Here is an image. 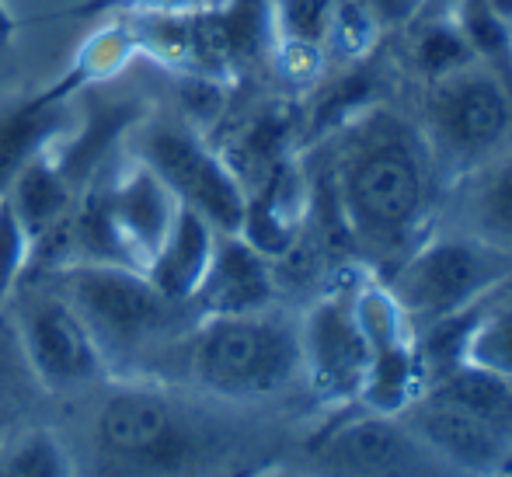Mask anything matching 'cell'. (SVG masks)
Wrapping results in <instances>:
<instances>
[{
	"mask_svg": "<svg viewBox=\"0 0 512 477\" xmlns=\"http://www.w3.org/2000/svg\"><path fill=\"white\" fill-rule=\"evenodd\" d=\"M349 251L387 276L436 227L446 178L401 95H380L314 143Z\"/></svg>",
	"mask_w": 512,
	"mask_h": 477,
	"instance_id": "6da1fadb",
	"label": "cell"
},
{
	"mask_svg": "<svg viewBox=\"0 0 512 477\" xmlns=\"http://www.w3.org/2000/svg\"><path fill=\"white\" fill-rule=\"evenodd\" d=\"M63 429L77 477H213L227 464L230 432L213 397L182 383L108 377Z\"/></svg>",
	"mask_w": 512,
	"mask_h": 477,
	"instance_id": "7a4b0ae2",
	"label": "cell"
},
{
	"mask_svg": "<svg viewBox=\"0 0 512 477\" xmlns=\"http://www.w3.org/2000/svg\"><path fill=\"white\" fill-rule=\"evenodd\" d=\"M223 404H258L304 383L300 314L272 307L206 314L171 349L164 377Z\"/></svg>",
	"mask_w": 512,
	"mask_h": 477,
	"instance_id": "3957f363",
	"label": "cell"
},
{
	"mask_svg": "<svg viewBox=\"0 0 512 477\" xmlns=\"http://www.w3.org/2000/svg\"><path fill=\"white\" fill-rule=\"evenodd\" d=\"M49 279L88 324L112 377L161 380L171 349L199 321L192 303L161 296L133 265L77 262Z\"/></svg>",
	"mask_w": 512,
	"mask_h": 477,
	"instance_id": "277c9868",
	"label": "cell"
},
{
	"mask_svg": "<svg viewBox=\"0 0 512 477\" xmlns=\"http://www.w3.org/2000/svg\"><path fill=\"white\" fill-rule=\"evenodd\" d=\"M411 108L443 178L485 164L512 140V74L485 60L398 91Z\"/></svg>",
	"mask_w": 512,
	"mask_h": 477,
	"instance_id": "5b68a950",
	"label": "cell"
},
{
	"mask_svg": "<svg viewBox=\"0 0 512 477\" xmlns=\"http://www.w3.org/2000/svg\"><path fill=\"white\" fill-rule=\"evenodd\" d=\"M509 258L457 230L432 227L380 283L415 331L481 303L509 269Z\"/></svg>",
	"mask_w": 512,
	"mask_h": 477,
	"instance_id": "8992f818",
	"label": "cell"
},
{
	"mask_svg": "<svg viewBox=\"0 0 512 477\" xmlns=\"http://www.w3.org/2000/svg\"><path fill=\"white\" fill-rule=\"evenodd\" d=\"M25 363L46 397H81L112 373L74 303L49 276H25L4 303Z\"/></svg>",
	"mask_w": 512,
	"mask_h": 477,
	"instance_id": "52a82bcc",
	"label": "cell"
},
{
	"mask_svg": "<svg viewBox=\"0 0 512 477\" xmlns=\"http://www.w3.org/2000/svg\"><path fill=\"white\" fill-rule=\"evenodd\" d=\"M129 140H133V161L147 164L171 189L178 206L196 209L220 234H241L248 189L234 175L227 157L196 126L171 119H143L129 133Z\"/></svg>",
	"mask_w": 512,
	"mask_h": 477,
	"instance_id": "ba28073f",
	"label": "cell"
},
{
	"mask_svg": "<svg viewBox=\"0 0 512 477\" xmlns=\"http://www.w3.org/2000/svg\"><path fill=\"white\" fill-rule=\"evenodd\" d=\"M304 383L324 404H359L370 373V342L356 314V283L324 289L300 310Z\"/></svg>",
	"mask_w": 512,
	"mask_h": 477,
	"instance_id": "9c48e42d",
	"label": "cell"
},
{
	"mask_svg": "<svg viewBox=\"0 0 512 477\" xmlns=\"http://www.w3.org/2000/svg\"><path fill=\"white\" fill-rule=\"evenodd\" d=\"M88 192L95 195L98 209H102L122 265H133L143 272L175 223L178 199L140 161H129L126 168L108 178L95 175L88 182Z\"/></svg>",
	"mask_w": 512,
	"mask_h": 477,
	"instance_id": "30bf717a",
	"label": "cell"
},
{
	"mask_svg": "<svg viewBox=\"0 0 512 477\" xmlns=\"http://www.w3.org/2000/svg\"><path fill=\"white\" fill-rule=\"evenodd\" d=\"M398 418L443 467L467 477H495L512 467V443L506 436L432 390H422Z\"/></svg>",
	"mask_w": 512,
	"mask_h": 477,
	"instance_id": "8fae6325",
	"label": "cell"
},
{
	"mask_svg": "<svg viewBox=\"0 0 512 477\" xmlns=\"http://www.w3.org/2000/svg\"><path fill=\"white\" fill-rule=\"evenodd\" d=\"M314 457L324 477H422L425 460H436L398 415L366 408L363 415L335 425Z\"/></svg>",
	"mask_w": 512,
	"mask_h": 477,
	"instance_id": "7c38bea8",
	"label": "cell"
},
{
	"mask_svg": "<svg viewBox=\"0 0 512 477\" xmlns=\"http://www.w3.org/2000/svg\"><path fill=\"white\" fill-rule=\"evenodd\" d=\"M436 227L474 237L512 262V140L485 164L446 182Z\"/></svg>",
	"mask_w": 512,
	"mask_h": 477,
	"instance_id": "4fadbf2b",
	"label": "cell"
},
{
	"mask_svg": "<svg viewBox=\"0 0 512 477\" xmlns=\"http://www.w3.org/2000/svg\"><path fill=\"white\" fill-rule=\"evenodd\" d=\"M345 0H265L276 67L300 91H314L335 60Z\"/></svg>",
	"mask_w": 512,
	"mask_h": 477,
	"instance_id": "5bb4252c",
	"label": "cell"
},
{
	"mask_svg": "<svg viewBox=\"0 0 512 477\" xmlns=\"http://www.w3.org/2000/svg\"><path fill=\"white\" fill-rule=\"evenodd\" d=\"M272 303H279L276 262L241 234H216L206 279L192 300L196 314H251Z\"/></svg>",
	"mask_w": 512,
	"mask_h": 477,
	"instance_id": "9a60e30c",
	"label": "cell"
},
{
	"mask_svg": "<svg viewBox=\"0 0 512 477\" xmlns=\"http://www.w3.org/2000/svg\"><path fill=\"white\" fill-rule=\"evenodd\" d=\"M74 84V81H70ZM70 84L25 98L0 112V195L35 161L49 154L70 129Z\"/></svg>",
	"mask_w": 512,
	"mask_h": 477,
	"instance_id": "2e32d148",
	"label": "cell"
},
{
	"mask_svg": "<svg viewBox=\"0 0 512 477\" xmlns=\"http://www.w3.org/2000/svg\"><path fill=\"white\" fill-rule=\"evenodd\" d=\"M216 234L220 230L209 220L196 213L189 206H178V216L171 223L168 237L157 248V255L147 262L143 276L154 283V289L161 296L175 303H192L206 279L209 258H213L216 248Z\"/></svg>",
	"mask_w": 512,
	"mask_h": 477,
	"instance_id": "e0dca14e",
	"label": "cell"
},
{
	"mask_svg": "<svg viewBox=\"0 0 512 477\" xmlns=\"http://www.w3.org/2000/svg\"><path fill=\"white\" fill-rule=\"evenodd\" d=\"M7 202L14 206L18 220L25 223L32 244L39 241L42 234L56 227L60 220H67L77 206V192L74 185L67 182V175L60 171V164L53 161V154H42L7 185Z\"/></svg>",
	"mask_w": 512,
	"mask_h": 477,
	"instance_id": "ac0fdd59",
	"label": "cell"
},
{
	"mask_svg": "<svg viewBox=\"0 0 512 477\" xmlns=\"http://www.w3.org/2000/svg\"><path fill=\"white\" fill-rule=\"evenodd\" d=\"M425 390L460 404V408L471 411L485 425H492L499 436H506L512 443V380H502L495 373L474 370V366L460 363L450 373H443L439 380H432Z\"/></svg>",
	"mask_w": 512,
	"mask_h": 477,
	"instance_id": "d6986e66",
	"label": "cell"
},
{
	"mask_svg": "<svg viewBox=\"0 0 512 477\" xmlns=\"http://www.w3.org/2000/svg\"><path fill=\"white\" fill-rule=\"evenodd\" d=\"M0 477H77V460L60 425L35 422L0 443Z\"/></svg>",
	"mask_w": 512,
	"mask_h": 477,
	"instance_id": "ffe728a7",
	"label": "cell"
},
{
	"mask_svg": "<svg viewBox=\"0 0 512 477\" xmlns=\"http://www.w3.org/2000/svg\"><path fill=\"white\" fill-rule=\"evenodd\" d=\"M39 397H46V390L28 370L7 307L0 303V443H7L14 432L35 425L32 408Z\"/></svg>",
	"mask_w": 512,
	"mask_h": 477,
	"instance_id": "44dd1931",
	"label": "cell"
},
{
	"mask_svg": "<svg viewBox=\"0 0 512 477\" xmlns=\"http://www.w3.org/2000/svg\"><path fill=\"white\" fill-rule=\"evenodd\" d=\"M460 359L474 370L512 380V310L474 303V317L467 324Z\"/></svg>",
	"mask_w": 512,
	"mask_h": 477,
	"instance_id": "7402d4cb",
	"label": "cell"
},
{
	"mask_svg": "<svg viewBox=\"0 0 512 477\" xmlns=\"http://www.w3.org/2000/svg\"><path fill=\"white\" fill-rule=\"evenodd\" d=\"M28 262H32V237L7 195H0V303L11 300V293L25 279Z\"/></svg>",
	"mask_w": 512,
	"mask_h": 477,
	"instance_id": "603a6c76",
	"label": "cell"
},
{
	"mask_svg": "<svg viewBox=\"0 0 512 477\" xmlns=\"http://www.w3.org/2000/svg\"><path fill=\"white\" fill-rule=\"evenodd\" d=\"M349 4L366 21V28L384 42L422 18L429 0H349Z\"/></svg>",
	"mask_w": 512,
	"mask_h": 477,
	"instance_id": "cb8c5ba5",
	"label": "cell"
},
{
	"mask_svg": "<svg viewBox=\"0 0 512 477\" xmlns=\"http://www.w3.org/2000/svg\"><path fill=\"white\" fill-rule=\"evenodd\" d=\"M230 4L234 0H129V7L143 14H213Z\"/></svg>",
	"mask_w": 512,
	"mask_h": 477,
	"instance_id": "d4e9b609",
	"label": "cell"
},
{
	"mask_svg": "<svg viewBox=\"0 0 512 477\" xmlns=\"http://www.w3.org/2000/svg\"><path fill=\"white\" fill-rule=\"evenodd\" d=\"M481 303L485 307H502V310H512V265L506 269V276L499 279L492 289H488L485 296H481Z\"/></svg>",
	"mask_w": 512,
	"mask_h": 477,
	"instance_id": "484cf974",
	"label": "cell"
},
{
	"mask_svg": "<svg viewBox=\"0 0 512 477\" xmlns=\"http://www.w3.org/2000/svg\"><path fill=\"white\" fill-rule=\"evenodd\" d=\"M485 7L502 21V25L512 28V0H485Z\"/></svg>",
	"mask_w": 512,
	"mask_h": 477,
	"instance_id": "4316f807",
	"label": "cell"
},
{
	"mask_svg": "<svg viewBox=\"0 0 512 477\" xmlns=\"http://www.w3.org/2000/svg\"><path fill=\"white\" fill-rule=\"evenodd\" d=\"M11 35H14V18H11V11L4 7V0H0V49L11 42Z\"/></svg>",
	"mask_w": 512,
	"mask_h": 477,
	"instance_id": "83f0119b",
	"label": "cell"
},
{
	"mask_svg": "<svg viewBox=\"0 0 512 477\" xmlns=\"http://www.w3.org/2000/svg\"><path fill=\"white\" fill-rule=\"evenodd\" d=\"M258 477H314V474H300V471H286V467H279V471H262Z\"/></svg>",
	"mask_w": 512,
	"mask_h": 477,
	"instance_id": "f1b7e54d",
	"label": "cell"
},
{
	"mask_svg": "<svg viewBox=\"0 0 512 477\" xmlns=\"http://www.w3.org/2000/svg\"><path fill=\"white\" fill-rule=\"evenodd\" d=\"M495 477H512V467H509V471H502V474H495Z\"/></svg>",
	"mask_w": 512,
	"mask_h": 477,
	"instance_id": "f546056e",
	"label": "cell"
}]
</instances>
